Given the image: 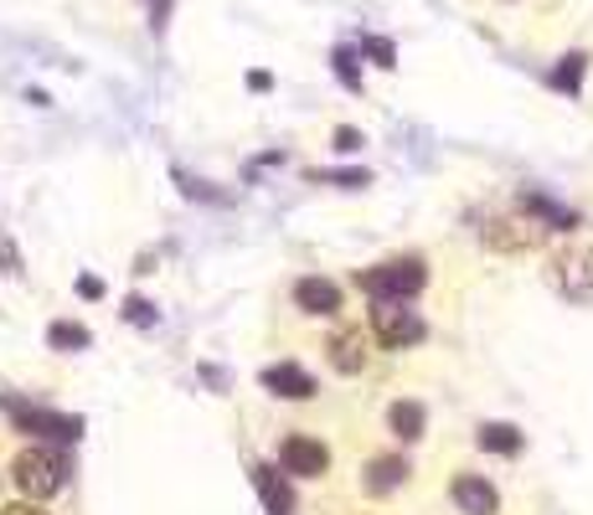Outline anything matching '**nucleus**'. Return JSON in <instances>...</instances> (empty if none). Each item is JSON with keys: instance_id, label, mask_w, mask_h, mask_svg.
<instances>
[{"instance_id": "f257e3e1", "label": "nucleus", "mask_w": 593, "mask_h": 515, "mask_svg": "<svg viewBox=\"0 0 593 515\" xmlns=\"http://www.w3.org/2000/svg\"><path fill=\"white\" fill-rule=\"evenodd\" d=\"M68 474H73V464H68V454L62 449H47V443H31V449H21L11 464V480L16 490L27 495V501H52V495H62L68 490Z\"/></svg>"}, {"instance_id": "f03ea898", "label": "nucleus", "mask_w": 593, "mask_h": 515, "mask_svg": "<svg viewBox=\"0 0 593 515\" xmlns=\"http://www.w3.org/2000/svg\"><path fill=\"white\" fill-rule=\"evenodd\" d=\"M356 284H361V295H367L371 305H408V299L423 295L429 268H423V258H387V264L356 274Z\"/></svg>"}, {"instance_id": "7ed1b4c3", "label": "nucleus", "mask_w": 593, "mask_h": 515, "mask_svg": "<svg viewBox=\"0 0 593 515\" xmlns=\"http://www.w3.org/2000/svg\"><path fill=\"white\" fill-rule=\"evenodd\" d=\"M548 284L563 299H573V305L593 299V248L589 243H568V248L552 253L548 258Z\"/></svg>"}, {"instance_id": "20e7f679", "label": "nucleus", "mask_w": 593, "mask_h": 515, "mask_svg": "<svg viewBox=\"0 0 593 515\" xmlns=\"http://www.w3.org/2000/svg\"><path fill=\"white\" fill-rule=\"evenodd\" d=\"M423 336H429V325H423L418 309H408V305H377L371 309V340L387 346V351H408V346H418Z\"/></svg>"}, {"instance_id": "39448f33", "label": "nucleus", "mask_w": 593, "mask_h": 515, "mask_svg": "<svg viewBox=\"0 0 593 515\" xmlns=\"http://www.w3.org/2000/svg\"><path fill=\"white\" fill-rule=\"evenodd\" d=\"M6 412H11V423L21 433H37V439H52V443H78L83 423L68 418V412H47V408H27L21 398H6Z\"/></svg>"}, {"instance_id": "423d86ee", "label": "nucleus", "mask_w": 593, "mask_h": 515, "mask_svg": "<svg viewBox=\"0 0 593 515\" xmlns=\"http://www.w3.org/2000/svg\"><path fill=\"white\" fill-rule=\"evenodd\" d=\"M542 237H548V227H536L532 217H490L480 227V243L495 253H532L542 248Z\"/></svg>"}, {"instance_id": "0eeeda50", "label": "nucleus", "mask_w": 593, "mask_h": 515, "mask_svg": "<svg viewBox=\"0 0 593 515\" xmlns=\"http://www.w3.org/2000/svg\"><path fill=\"white\" fill-rule=\"evenodd\" d=\"M279 464L289 480H320L330 470V449L320 439H310V433H289L279 449Z\"/></svg>"}, {"instance_id": "6e6552de", "label": "nucleus", "mask_w": 593, "mask_h": 515, "mask_svg": "<svg viewBox=\"0 0 593 515\" xmlns=\"http://www.w3.org/2000/svg\"><path fill=\"white\" fill-rule=\"evenodd\" d=\"M517 206H521V217H532L536 227H548V233H579V227H583L579 212H573V206H563V202H552L548 192H521Z\"/></svg>"}, {"instance_id": "1a4fd4ad", "label": "nucleus", "mask_w": 593, "mask_h": 515, "mask_svg": "<svg viewBox=\"0 0 593 515\" xmlns=\"http://www.w3.org/2000/svg\"><path fill=\"white\" fill-rule=\"evenodd\" d=\"M460 515H501V490L490 485L485 474H454V485H449Z\"/></svg>"}, {"instance_id": "9d476101", "label": "nucleus", "mask_w": 593, "mask_h": 515, "mask_svg": "<svg viewBox=\"0 0 593 515\" xmlns=\"http://www.w3.org/2000/svg\"><path fill=\"white\" fill-rule=\"evenodd\" d=\"M326 351H330V367L341 371V377H361L371 361V340L361 330H336Z\"/></svg>"}, {"instance_id": "9b49d317", "label": "nucleus", "mask_w": 593, "mask_h": 515, "mask_svg": "<svg viewBox=\"0 0 593 515\" xmlns=\"http://www.w3.org/2000/svg\"><path fill=\"white\" fill-rule=\"evenodd\" d=\"M264 387L274 392V398L284 402H310L315 398V377L305 367H295V361H279V367L264 371Z\"/></svg>"}, {"instance_id": "f8f14e48", "label": "nucleus", "mask_w": 593, "mask_h": 515, "mask_svg": "<svg viewBox=\"0 0 593 515\" xmlns=\"http://www.w3.org/2000/svg\"><path fill=\"white\" fill-rule=\"evenodd\" d=\"M253 485H258V501L268 515H295V490H289V474H279L274 464H253Z\"/></svg>"}, {"instance_id": "ddd939ff", "label": "nucleus", "mask_w": 593, "mask_h": 515, "mask_svg": "<svg viewBox=\"0 0 593 515\" xmlns=\"http://www.w3.org/2000/svg\"><path fill=\"white\" fill-rule=\"evenodd\" d=\"M295 305L305 309V315H315V320H330V315H341V289L330 279H299L295 284Z\"/></svg>"}, {"instance_id": "4468645a", "label": "nucleus", "mask_w": 593, "mask_h": 515, "mask_svg": "<svg viewBox=\"0 0 593 515\" xmlns=\"http://www.w3.org/2000/svg\"><path fill=\"white\" fill-rule=\"evenodd\" d=\"M408 459L402 454H382V459H371L367 464V495H392V490L408 485Z\"/></svg>"}, {"instance_id": "2eb2a0df", "label": "nucleus", "mask_w": 593, "mask_h": 515, "mask_svg": "<svg viewBox=\"0 0 593 515\" xmlns=\"http://www.w3.org/2000/svg\"><path fill=\"white\" fill-rule=\"evenodd\" d=\"M474 443H480L485 454H501V459H517L521 449H526V439H521L517 423H480L474 428Z\"/></svg>"}, {"instance_id": "dca6fc26", "label": "nucleus", "mask_w": 593, "mask_h": 515, "mask_svg": "<svg viewBox=\"0 0 593 515\" xmlns=\"http://www.w3.org/2000/svg\"><path fill=\"white\" fill-rule=\"evenodd\" d=\"M387 428H392L402 443H418V439H423V428H429V412H423V402L402 398V402H392V408H387Z\"/></svg>"}, {"instance_id": "f3484780", "label": "nucleus", "mask_w": 593, "mask_h": 515, "mask_svg": "<svg viewBox=\"0 0 593 515\" xmlns=\"http://www.w3.org/2000/svg\"><path fill=\"white\" fill-rule=\"evenodd\" d=\"M583 73H589V58H583V52H568V58H558V68L548 73V83L558 93H568V99H579Z\"/></svg>"}, {"instance_id": "a211bd4d", "label": "nucleus", "mask_w": 593, "mask_h": 515, "mask_svg": "<svg viewBox=\"0 0 593 515\" xmlns=\"http://www.w3.org/2000/svg\"><path fill=\"white\" fill-rule=\"evenodd\" d=\"M89 340L93 336L83 330V325H73V320H58L52 330H47V346H52V351H83Z\"/></svg>"}, {"instance_id": "6ab92c4d", "label": "nucleus", "mask_w": 593, "mask_h": 515, "mask_svg": "<svg viewBox=\"0 0 593 515\" xmlns=\"http://www.w3.org/2000/svg\"><path fill=\"white\" fill-rule=\"evenodd\" d=\"M336 78L351 93H361V68H356V47H336Z\"/></svg>"}, {"instance_id": "aec40b11", "label": "nucleus", "mask_w": 593, "mask_h": 515, "mask_svg": "<svg viewBox=\"0 0 593 515\" xmlns=\"http://www.w3.org/2000/svg\"><path fill=\"white\" fill-rule=\"evenodd\" d=\"M124 320H130V325H140V330H150V325L161 320V309L150 305V299H140V295H134V299H124Z\"/></svg>"}, {"instance_id": "412c9836", "label": "nucleus", "mask_w": 593, "mask_h": 515, "mask_svg": "<svg viewBox=\"0 0 593 515\" xmlns=\"http://www.w3.org/2000/svg\"><path fill=\"white\" fill-rule=\"evenodd\" d=\"M361 52H367L377 68H398V47L387 42V37H367V42H361Z\"/></svg>"}, {"instance_id": "4be33fe9", "label": "nucleus", "mask_w": 593, "mask_h": 515, "mask_svg": "<svg viewBox=\"0 0 593 515\" xmlns=\"http://www.w3.org/2000/svg\"><path fill=\"white\" fill-rule=\"evenodd\" d=\"M315 181H336V186H346V192H361L367 186V171H315Z\"/></svg>"}, {"instance_id": "5701e85b", "label": "nucleus", "mask_w": 593, "mask_h": 515, "mask_svg": "<svg viewBox=\"0 0 593 515\" xmlns=\"http://www.w3.org/2000/svg\"><path fill=\"white\" fill-rule=\"evenodd\" d=\"M361 145H367V140H361V130H351V124H341V130H336V150H341V155H356Z\"/></svg>"}, {"instance_id": "b1692460", "label": "nucleus", "mask_w": 593, "mask_h": 515, "mask_svg": "<svg viewBox=\"0 0 593 515\" xmlns=\"http://www.w3.org/2000/svg\"><path fill=\"white\" fill-rule=\"evenodd\" d=\"M0 515H47V511H42V505H37V501H16V505H6V511H0Z\"/></svg>"}, {"instance_id": "393cba45", "label": "nucleus", "mask_w": 593, "mask_h": 515, "mask_svg": "<svg viewBox=\"0 0 593 515\" xmlns=\"http://www.w3.org/2000/svg\"><path fill=\"white\" fill-rule=\"evenodd\" d=\"M78 289H83V299H99V295H104V284L93 279V274H89V279H83V284H78Z\"/></svg>"}, {"instance_id": "a878e982", "label": "nucleus", "mask_w": 593, "mask_h": 515, "mask_svg": "<svg viewBox=\"0 0 593 515\" xmlns=\"http://www.w3.org/2000/svg\"><path fill=\"white\" fill-rule=\"evenodd\" d=\"M248 89H253V93H268V89H274V78H268V73H253V78H248Z\"/></svg>"}, {"instance_id": "bb28decb", "label": "nucleus", "mask_w": 593, "mask_h": 515, "mask_svg": "<svg viewBox=\"0 0 593 515\" xmlns=\"http://www.w3.org/2000/svg\"><path fill=\"white\" fill-rule=\"evenodd\" d=\"M155 6H161V11H165V0H155Z\"/></svg>"}]
</instances>
